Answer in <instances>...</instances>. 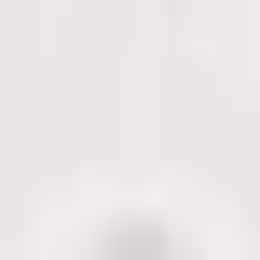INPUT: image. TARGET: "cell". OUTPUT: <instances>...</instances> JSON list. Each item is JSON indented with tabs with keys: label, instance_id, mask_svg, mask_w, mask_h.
<instances>
[{
	"label": "cell",
	"instance_id": "1",
	"mask_svg": "<svg viewBox=\"0 0 260 260\" xmlns=\"http://www.w3.org/2000/svg\"><path fill=\"white\" fill-rule=\"evenodd\" d=\"M96 260H178V247H165V233H110Z\"/></svg>",
	"mask_w": 260,
	"mask_h": 260
}]
</instances>
